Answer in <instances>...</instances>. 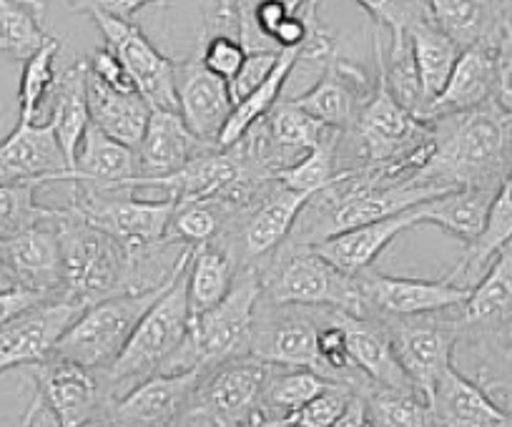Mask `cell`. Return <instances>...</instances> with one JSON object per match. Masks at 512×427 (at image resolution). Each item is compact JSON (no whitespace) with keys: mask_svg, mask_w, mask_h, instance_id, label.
Listing matches in <instances>:
<instances>
[{"mask_svg":"<svg viewBox=\"0 0 512 427\" xmlns=\"http://www.w3.org/2000/svg\"><path fill=\"white\" fill-rule=\"evenodd\" d=\"M432 149L417 184L450 191L477 186L500 189L512 171V114L487 101L462 114L432 121Z\"/></svg>","mask_w":512,"mask_h":427,"instance_id":"1","label":"cell"},{"mask_svg":"<svg viewBox=\"0 0 512 427\" xmlns=\"http://www.w3.org/2000/svg\"><path fill=\"white\" fill-rule=\"evenodd\" d=\"M262 299V277L256 267L236 269L234 287L216 307L191 314L189 332L166 365L164 375L209 370L239 357H251L256 307Z\"/></svg>","mask_w":512,"mask_h":427,"instance_id":"2","label":"cell"},{"mask_svg":"<svg viewBox=\"0 0 512 427\" xmlns=\"http://www.w3.org/2000/svg\"><path fill=\"white\" fill-rule=\"evenodd\" d=\"M189 262L191 257L176 269L169 287L144 314V319L139 322L128 345L123 347L118 360L108 370L98 372L103 390H106L111 402L126 395L139 382L149 380L151 375L164 372L169 360L184 342L191 322L189 294H186V267H189Z\"/></svg>","mask_w":512,"mask_h":427,"instance_id":"3","label":"cell"},{"mask_svg":"<svg viewBox=\"0 0 512 427\" xmlns=\"http://www.w3.org/2000/svg\"><path fill=\"white\" fill-rule=\"evenodd\" d=\"M262 297L272 304L329 307L364 317L357 274H347L322 257L312 244L284 242L272 257L256 264Z\"/></svg>","mask_w":512,"mask_h":427,"instance_id":"4","label":"cell"},{"mask_svg":"<svg viewBox=\"0 0 512 427\" xmlns=\"http://www.w3.org/2000/svg\"><path fill=\"white\" fill-rule=\"evenodd\" d=\"M56 224L63 252V297L91 307L116 292H131L128 254L111 234L93 227L71 206L58 209Z\"/></svg>","mask_w":512,"mask_h":427,"instance_id":"5","label":"cell"},{"mask_svg":"<svg viewBox=\"0 0 512 427\" xmlns=\"http://www.w3.org/2000/svg\"><path fill=\"white\" fill-rule=\"evenodd\" d=\"M68 206L93 227L111 234L131 262L169 242L176 201L141 199L134 189H103V186L73 181V196Z\"/></svg>","mask_w":512,"mask_h":427,"instance_id":"6","label":"cell"},{"mask_svg":"<svg viewBox=\"0 0 512 427\" xmlns=\"http://www.w3.org/2000/svg\"><path fill=\"white\" fill-rule=\"evenodd\" d=\"M169 282L164 287L146 289V292H116L111 297L93 302L91 307L78 314L76 322L58 340L53 355L78 362L88 370H108L118 360L123 347L128 345V340L136 332L144 314L151 309V304L169 287Z\"/></svg>","mask_w":512,"mask_h":427,"instance_id":"7","label":"cell"},{"mask_svg":"<svg viewBox=\"0 0 512 427\" xmlns=\"http://www.w3.org/2000/svg\"><path fill=\"white\" fill-rule=\"evenodd\" d=\"M384 325L390 330L400 367L415 390L430 400L437 380L452 367V355L462 340L457 317H442V312H435L387 319Z\"/></svg>","mask_w":512,"mask_h":427,"instance_id":"8","label":"cell"},{"mask_svg":"<svg viewBox=\"0 0 512 427\" xmlns=\"http://www.w3.org/2000/svg\"><path fill=\"white\" fill-rule=\"evenodd\" d=\"M312 309L317 307L272 304L264 297L259 299L254 340H251V357L279 367H304V370H312L317 375L327 377L317 347L324 314L314 317Z\"/></svg>","mask_w":512,"mask_h":427,"instance_id":"9","label":"cell"},{"mask_svg":"<svg viewBox=\"0 0 512 427\" xmlns=\"http://www.w3.org/2000/svg\"><path fill=\"white\" fill-rule=\"evenodd\" d=\"M31 375L36 382L33 397L53 417L56 427L91 425L111 402L103 390L101 375L66 357L48 355L38 365H31Z\"/></svg>","mask_w":512,"mask_h":427,"instance_id":"10","label":"cell"},{"mask_svg":"<svg viewBox=\"0 0 512 427\" xmlns=\"http://www.w3.org/2000/svg\"><path fill=\"white\" fill-rule=\"evenodd\" d=\"M269 370L272 365L256 357H239L209 367L201 372L186 412L204 415L211 422H239L251 427Z\"/></svg>","mask_w":512,"mask_h":427,"instance_id":"11","label":"cell"},{"mask_svg":"<svg viewBox=\"0 0 512 427\" xmlns=\"http://www.w3.org/2000/svg\"><path fill=\"white\" fill-rule=\"evenodd\" d=\"M364 297V317L400 319L417 314H435L460 309L470 297V287L452 284L450 279L390 277V274L364 269L357 274Z\"/></svg>","mask_w":512,"mask_h":427,"instance_id":"12","label":"cell"},{"mask_svg":"<svg viewBox=\"0 0 512 427\" xmlns=\"http://www.w3.org/2000/svg\"><path fill=\"white\" fill-rule=\"evenodd\" d=\"M101 28L106 46L121 58L128 76L134 78L136 91L149 101L154 111H179L176 96V63L146 38L134 21L91 16Z\"/></svg>","mask_w":512,"mask_h":427,"instance_id":"13","label":"cell"},{"mask_svg":"<svg viewBox=\"0 0 512 427\" xmlns=\"http://www.w3.org/2000/svg\"><path fill=\"white\" fill-rule=\"evenodd\" d=\"M83 304L68 297H48L0 327V372L31 367L53 355L58 340L83 312Z\"/></svg>","mask_w":512,"mask_h":427,"instance_id":"14","label":"cell"},{"mask_svg":"<svg viewBox=\"0 0 512 427\" xmlns=\"http://www.w3.org/2000/svg\"><path fill=\"white\" fill-rule=\"evenodd\" d=\"M201 370L151 375L149 380L108 402L98 420L108 427H174L189 410L191 395L199 385Z\"/></svg>","mask_w":512,"mask_h":427,"instance_id":"15","label":"cell"},{"mask_svg":"<svg viewBox=\"0 0 512 427\" xmlns=\"http://www.w3.org/2000/svg\"><path fill=\"white\" fill-rule=\"evenodd\" d=\"M56 214L58 209L36 227L0 242V267L13 287L43 297H63V252Z\"/></svg>","mask_w":512,"mask_h":427,"instance_id":"16","label":"cell"},{"mask_svg":"<svg viewBox=\"0 0 512 427\" xmlns=\"http://www.w3.org/2000/svg\"><path fill=\"white\" fill-rule=\"evenodd\" d=\"M462 337L475 347L495 345L512 337V242L505 244L487 272L470 289L457 314Z\"/></svg>","mask_w":512,"mask_h":427,"instance_id":"17","label":"cell"},{"mask_svg":"<svg viewBox=\"0 0 512 427\" xmlns=\"http://www.w3.org/2000/svg\"><path fill=\"white\" fill-rule=\"evenodd\" d=\"M71 166L48 124L18 121L16 129L0 144V184H53L68 181Z\"/></svg>","mask_w":512,"mask_h":427,"instance_id":"18","label":"cell"},{"mask_svg":"<svg viewBox=\"0 0 512 427\" xmlns=\"http://www.w3.org/2000/svg\"><path fill=\"white\" fill-rule=\"evenodd\" d=\"M179 114L191 134L209 149H219L221 131L234 111L226 81L206 71L199 61L176 63Z\"/></svg>","mask_w":512,"mask_h":427,"instance_id":"19","label":"cell"},{"mask_svg":"<svg viewBox=\"0 0 512 427\" xmlns=\"http://www.w3.org/2000/svg\"><path fill=\"white\" fill-rule=\"evenodd\" d=\"M244 164L234 149H209L196 154L189 164L161 179H131L126 189H159L164 199H174L176 204L186 201H209L224 194L241 176Z\"/></svg>","mask_w":512,"mask_h":427,"instance_id":"20","label":"cell"},{"mask_svg":"<svg viewBox=\"0 0 512 427\" xmlns=\"http://www.w3.org/2000/svg\"><path fill=\"white\" fill-rule=\"evenodd\" d=\"M374 86H369V78L362 68L354 63L339 61L337 56L329 61L322 81L299 98H292L299 109L307 111L319 124L329 126L334 131H347L354 126L359 109L372 96Z\"/></svg>","mask_w":512,"mask_h":427,"instance_id":"21","label":"cell"},{"mask_svg":"<svg viewBox=\"0 0 512 427\" xmlns=\"http://www.w3.org/2000/svg\"><path fill=\"white\" fill-rule=\"evenodd\" d=\"M497 81V43L482 41L462 48L450 78L440 96L430 103L427 121L442 119V116L462 114L495 101Z\"/></svg>","mask_w":512,"mask_h":427,"instance_id":"22","label":"cell"},{"mask_svg":"<svg viewBox=\"0 0 512 427\" xmlns=\"http://www.w3.org/2000/svg\"><path fill=\"white\" fill-rule=\"evenodd\" d=\"M334 317H337L344 337H347L349 357H352L354 367L367 377L369 385L395 387V390L415 387L397 362L390 330L382 319L357 317V314L342 312V309H334Z\"/></svg>","mask_w":512,"mask_h":427,"instance_id":"23","label":"cell"},{"mask_svg":"<svg viewBox=\"0 0 512 427\" xmlns=\"http://www.w3.org/2000/svg\"><path fill=\"white\" fill-rule=\"evenodd\" d=\"M201 151H209V146L191 134L179 111H151L149 126L136 146L134 179H161L174 174Z\"/></svg>","mask_w":512,"mask_h":427,"instance_id":"24","label":"cell"},{"mask_svg":"<svg viewBox=\"0 0 512 427\" xmlns=\"http://www.w3.org/2000/svg\"><path fill=\"white\" fill-rule=\"evenodd\" d=\"M417 219L415 211L405 209L400 214H392V217L377 219V222L362 224V227L347 229L342 234H334V237L324 239V242L312 244L319 254H322L327 262H332L334 267L342 269L347 274H359L364 269H372V264L377 262L379 254L390 247L400 234H405L407 229H415Z\"/></svg>","mask_w":512,"mask_h":427,"instance_id":"25","label":"cell"},{"mask_svg":"<svg viewBox=\"0 0 512 427\" xmlns=\"http://www.w3.org/2000/svg\"><path fill=\"white\" fill-rule=\"evenodd\" d=\"M495 194L497 189H477V186L450 189L432 196V199L420 201V204L412 206V211H415L417 227L432 224V227L465 242V247H470L485 229Z\"/></svg>","mask_w":512,"mask_h":427,"instance_id":"26","label":"cell"},{"mask_svg":"<svg viewBox=\"0 0 512 427\" xmlns=\"http://www.w3.org/2000/svg\"><path fill=\"white\" fill-rule=\"evenodd\" d=\"M430 407L440 427H490L502 410L480 382H472L455 365L437 380Z\"/></svg>","mask_w":512,"mask_h":427,"instance_id":"27","label":"cell"},{"mask_svg":"<svg viewBox=\"0 0 512 427\" xmlns=\"http://www.w3.org/2000/svg\"><path fill=\"white\" fill-rule=\"evenodd\" d=\"M136 176V149L111 139L96 126H88L81 146H78L76 164L68 174V184L83 181L103 189H126Z\"/></svg>","mask_w":512,"mask_h":427,"instance_id":"28","label":"cell"},{"mask_svg":"<svg viewBox=\"0 0 512 427\" xmlns=\"http://www.w3.org/2000/svg\"><path fill=\"white\" fill-rule=\"evenodd\" d=\"M88 111L98 131L136 149L154 109L141 93L111 91L88 76Z\"/></svg>","mask_w":512,"mask_h":427,"instance_id":"29","label":"cell"},{"mask_svg":"<svg viewBox=\"0 0 512 427\" xmlns=\"http://www.w3.org/2000/svg\"><path fill=\"white\" fill-rule=\"evenodd\" d=\"M48 124L56 131V139L66 154L68 166L76 164L78 146L91 126V111H88V68L86 61L68 66L58 76L53 88V109Z\"/></svg>","mask_w":512,"mask_h":427,"instance_id":"30","label":"cell"},{"mask_svg":"<svg viewBox=\"0 0 512 427\" xmlns=\"http://www.w3.org/2000/svg\"><path fill=\"white\" fill-rule=\"evenodd\" d=\"M405 33L407 38H410L417 78H420L422 96H425L427 111H430V103L435 101V98L440 96L442 88H445L447 78H450L462 48L437 26V21L432 18L430 11L422 13L417 21H412Z\"/></svg>","mask_w":512,"mask_h":427,"instance_id":"31","label":"cell"},{"mask_svg":"<svg viewBox=\"0 0 512 427\" xmlns=\"http://www.w3.org/2000/svg\"><path fill=\"white\" fill-rule=\"evenodd\" d=\"M437 26L460 48L472 43L500 41V33L510 18L502 0H425Z\"/></svg>","mask_w":512,"mask_h":427,"instance_id":"32","label":"cell"},{"mask_svg":"<svg viewBox=\"0 0 512 427\" xmlns=\"http://www.w3.org/2000/svg\"><path fill=\"white\" fill-rule=\"evenodd\" d=\"M512 242V171L505 181L497 189L495 199L490 206V217H487L485 229H482L480 237L465 247V254L457 262V267L450 274H445V279H450L452 284H460V287H475L477 279L482 277L490 262L495 259V254L500 252L505 244Z\"/></svg>","mask_w":512,"mask_h":427,"instance_id":"33","label":"cell"},{"mask_svg":"<svg viewBox=\"0 0 512 427\" xmlns=\"http://www.w3.org/2000/svg\"><path fill=\"white\" fill-rule=\"evenodd\" d=\"M329 382L332 380L304 367L272 365L251 427L267 425V422H289L294 412L302 410Z\"/></svg>","mask_w":512,"mask_h":427,"instance_id":"34","label":"cell"},{"mask_svg":"<svg viewBox=\"0 0 512 427\" xmlns=\"http://www.w3.org/2000/svg\"><path fill=\"white\" fill-rule=\"evenodd\" d=\"M236 259L219 239L194 247L186 267V294L191 314H201L216 307L229 294L236 279Z\"/></svg>","mask_w":512,"mask_h":427,"instance_id":"35","label":"cell"},{"mask_svg":"<svg viewBox=\"0 0 512 427\" xmlns=\"http://www.w3.org/2000/svg\"><path fill=\"white\" fill-rule=\"evenodd\" d=\"M299 61H304V48H289V51L279 53V61L274 66V71L269 73L267 81L262 86H256L244 101H239L231 111L229 121H226L224 131H221V139H219V149H231L246 131L251 129L254 124L264 119L269 111L282 101V91H284V83L287 78L292 76L294 66Z\"/></svg>","mask_w":512,"mask_h":427,"instance_id":"36","label":"cell"},{"mask_svg":"<svg viewBox=\"0 0 512 427\" xmlns=\"http://www.w3.org/2000/svg\"><path fill=\"white\" fill-rule=\"evenodd\" d=\"M359 395L364 397L374 427H440L430 400L415 387L395 390V387H377L367 382Z\"/></svg>","mask_w":512,"mask_h":427,"instance_id":"37","label":"cell"},{"mask_svg":"<svg viewBox=\"0 0 512 427\" xmlns=\"http://www.w3.org/2000/svg\"><path fill=\"white\" fill-rule=\"evenodd\" d=\"M43 16V0H0V53L28 61L51 38L43 31Z\"/></svg>","mask_w":512,"mask_h":427,"instance_id":"38","label":"cell"},{"mask_svg":"<svg viewBox=\"0 0 512 427\" xmlns=\"http://www.w3.org/2000/svg\"><path fill=\"white\" fill-rule=\"evenodd\" d=\"M58 51H61V41L58 38H48L28 61H23V76L21 88H18V103H21V119L26 124H36L38 114H41L43 103L48 96H53V88L58 83Z\"/></svg>","mask_w":512,"mask_h":427,"instance_id":"39","label":"cell"},{"mask_svg":"<svg viewBox=\"0 0 512 427\" xmlns=\"http://www.w3.org/2000/svg\"><path fill=\"white\" fill-rule=\"evenodd\" d=\"M342 141V139H339ZM339 141L332 144H322L317 149L309 151L307 156L297 161L289 169L279 171L277 181L284 189L299 191V194H319V191L329 189L332 184H337L349 169H342L337 161V149Z\"/></svg>","mask_w":512,"mask_h":427,"instance_id":"40","label":"cell"},{"mask_svg":"<svg viewBox=\"0 0 512 427\" xmlns=\"http://www.w3.org/2000/svg\"><path fill=\"white\" fill-rule=\"evenodd\" d=\"M226 227V214L214 199L209 201H186L176 204L171 217L169 239L184 244V247H199L219 237Z\"/></svg>","mask_w":512,"mask_h":427,"instance_id":"41","label":"cell"},{"mask_svg":"<svg viewBox=\"0 0 512 427\" xmlns=\"http://www.w3.org/2000/svg\"><path fill=\"white\" fill-rule=\"evenodd\" d=\"M36 191V184H0V242L53 217L56 209L38 204Z\"/></svg>","mask_w":512,"mask_h":427,"instance_id":"42","label":"cell"},{"mask_svg":"<svg viewBox=\"0 0 512 427\" xmlns=\"http://www.w3.org/2000/svg\"><path fill=\"white\" fill-rule=\"evenodd\" d=\"M477 350L482 355L477 382L495 402L500 397L502 410L512 412V337L495 345H482Z\"/></svg>","mask_w":512,"mask_h":427,"instance_id":"43","label":"cell"},{"mask_svg":"<svg viewBox=\"0 0 512 427\" xmlns=\"http://www.w3.org/2000/svg\"><path fill=\"white\" fill-rule=\"evenodd\" d=\"M354 395H357V387L349 382H329L302 410L294 412L289 422L297 427H334L352 405Z\"/></svg>","mask_w":512,"mask_h":427,"instance_id":"44","label":"cell"},{"mask_svg":"<svg viewBox=\"0 0 512 427\" xmlns=\"http://www.w3.org/2000/svg\"><path fill=\"white\" fill-rule=\"evenodd\" d=\"M244 58H246V48L239 38L226 36V33H216V36H209V41H206V48L204 53H201L199 63L206 68V71L214 73V76H219L221 81L229 83L231 78L239 73Z\"/></svg>","mask_w":512,"mask_h":427,"instance_id":"45","label":"cell"},{"mask_svg":"<svg viewBox=\"0 0 512 427\" xmlns=\"http://www.w3.org/2000/svg\"><path fill=\"white\" fill-rule=\"evenodd\" d=\"M379 26H387L392 31V36H400L410 28L412 21L427 13L425 0H354Z\"/></svg>","mask_w":512,"mask_h":427,"instance_id":"46","label":"cell"},{"mask_svg":"<svg viewBox=\"0 0 512 427\" xmlns=\"http://www.w3.org/2000/svg\"><path fill=\"white\" fill-rule=\"evenodd\" d=\"M279 53L282 51H246V58L244 63H241L239 73L226 83L234 106L239 101H244L256 86H262V83L267 81L269 73H272L274 66H277Z\"/></svg>","mask_w":512,"mask_h":427,"instance_id":"47","label":"cell"},{"mask_svg":"<svg viewBox=\"0 0 512 427\" xmlns=\"http://www.w3.org/2000/svg\"><path fill=\"white\" fill-rule=\"evenodd\" d=\"M86 68H88V76L96 78L101 86L111 88V91L139 93L136 91L134 78L128 76V71H126V66L121 63V58H118L108 46L93 53V56L86 61Z\"/></svg>","mask_w":512,"mask_h":427,"instance_id":"48","label":"cell"},{"mask_svg":"<svg viewBox=\"0 0 512 427\" xmlns=\"http://www.w3.org/2000/svg\"><path fill=\"white\" fill-rule=\"evenodd\" d=\"M495 101L512 114V21L505 23L497 41V81Z\"/></svg>","mask_w":512,"mask_h":427,"instance_id":"49","label":"cell"},{"mask_svg":"<svg viewBox=\"0 0 512 427\" xmlns=\"http://www.w3.org/2000/svg\"><path fill=\"white\" fill-rule=\"evenodd\" d=\"M76 11L86 13V16H108L121 18V21H131L134 13H139L146 6H164L166 0H68Z\"/></svg>","mask_w":512,"mask_h":427,"instance_id":"50","label":"cell"},{"mask_svg":"<svg viewBox=\"0 0 512 427\" xmlns=\"http://www.w3.org/2000/svg\"><path fill=\"white\" fill-rule=\"evenodd\" d=\"M43 294H36V292H28V289H21V287H3L0 289V327L6 325V322H11L13 317H18L21 312H26V309H31L33 304L43 302Z\"/></svg>","mask_w":512,"mask_h":427,"instance_id":"51","label":"cell"},{"mask_svg":"<svg viewBox=\"0 0 512 427\" xmlns=\"http://www.w3.org/2000/svg\"><path fill=\"white\" fill-rule=\"evenodd\" d=\"M334 427H374L372 420H369L367 405H364V397L359 395V390L357 395H354L352 405H349L347 412L342 415V420H339Z\"/></svg>","mask_w":512,"mask_h":427,"instance_id":"52","label":"cell"},{"mask_svg":"<svg viewBox=\"0 0 512 427\" xmlns=\"http://www.w3.org/2000/svg\"><path fill=\"white\" fill-rule=\"evenodd\" d=\"M43 422H46V410H43L41 402L33 397L31 405H28V410L23 412L21 422H18L16 427H43Z\"/></svg>","mask_w":512,"mask_h":427,"instance_id":"53","label":"cell"},{"mask_svg":"<svg viewBox=\"0 0 512 427\" xmlns=\"http://www.w3.org/2000/svg\"><path fill=\"white\" fill-rule=\"evenodd\" d=\"M174 427H216V425L209 420V417L194 415V412H184V415H181V420L176 422Z\"/></svg>","mask_w":512,"mask_h":427,"instance_id":"54","label":"cell"},{"mask_svg":"<svg viewBox=\"0 0 512 427\" xmlns=\"http://www.w3.org/2000/svg\"><path fill=\"white\" fill-rule=\"evenodd\" d=\"M3 287H13V284L8 282V274L3 272V267H0V289H3Z\"/></svg>","mask_w":512,"mask_h":427,"instance_id":"55","label":"cell"},{"mask_svg":"<svg viewBox=\"0 0 512 427\" xmlns=\"http://www.w3.org/2000/svg\"><path fill=\"white\" fill-rule=\"evenodd\" d=\"M259 427H297L292 422H267V425H259Z\"/></svg>","mask_w":512,"mask_h":427,"instance_id":"56","label":"cell"},{"mask_svg":"<svg viewBox=\"0 0 512 427\" xmlns=\"http://www.w3.org/2000/svg\"><path fill=\"white\" fill-rule=\"evenodd\" d=\"M216 427H246V425H239V422H214Z\"/></svg>","mask_w":512,"mask_h":427,"instance_id":"57","label":"cell"},{"mask_svg":"<svg viewBox=\"0 0 512 427\" xmlns=\"http://www.w3.org/2000/svg\"><path fill=\"white\" fill-rule=\"evenodd\" d=\"M43 427H56V422H53V417L48 415V412H46V422H43Z\"/></svg>","mask_w":512,"mask_h":427,"instance_id":"58","label":"cell"},{"mask_svg":"<svg viewBox=\"0 0 512 427\" xmlns=\"http://www.w3.org/2000/svg\"><path fill=\"white\" fill-rule=\"evenodd\" d=\"M246 3H249V0H236V6H239V11L246 6Z\"/></svg>","mask_w":512,"mask_h":427,"instance_id":"59","label":"cell"}]
</instances>
